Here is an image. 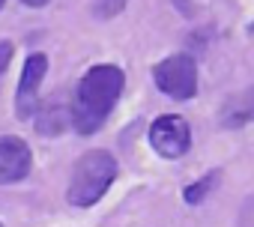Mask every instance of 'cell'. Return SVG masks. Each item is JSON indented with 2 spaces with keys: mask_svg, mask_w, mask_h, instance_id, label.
<instances>
[{
  "mask_svg": "<svg viewBox=\"0 0 254 227\" xmlns=\"http://www.w3.org/2000/svg\"><path fill=\"white\" fill-rule=\"evenodd\" d=\"M123 87H126L123 69H117L111 63L93 66L78 81V90H75V99H72V108H69L72 126L81 135L99 132L105 126V120H108V114L114 111V105L120 102Z\"/></svg>",
  "mask_w": 254,
  "mask_h": 227,
  "instance_id": "1",
  "label": "cell"
},
{
  "mask_svg": "<svg viewBox=\"0 0 254 227\" xmlns=\"http://www.w3.org/2000/svg\"><path fill=\"white\" fill-rule=\"evenodd\" d=\"M21 3H24V6H45L48 0H21Z\"/></svg>",
  "mask_w": 254,
  "mask_h": 227,
  "instance_id": "13",
  "label": "cell"
},
{
  "mask_svg": "<svg viewBox=\"0 0 254 227\" xmlns=\"http://www.w3.org/2000/svg\"><path fill=\"white\" fill-rule=\"evenodd\" d=\"M150 144L159 156L165 159H180L189 153L191 147V129L189 120L180 117V114H162V117L153 120L150 126Z\"/></svg>",
  "mask_w": 254,
  "mask_h": 227,
  "instance_id": "4",
  "label": "cell"
},
{
  "mask_svg": "<svg viewBox=\"0 0 254 227\" xmlns=\"http://www.w3.org/2000/svg\"><path fill=\"white\" fill-rule=\"evenodd\" d=\"M248 120H254V90L239 93L224 108V123L227 126H239V123H248Z\"/></svg>",
  "mask_w": 254,
  "mask_h": 227,
  "instance_id": "8",
  "label": "cell"
},
{
  "mask_svg": "<svg viewBox=\"0 0 254 227\" xmlns=\"http://www.w3.org/2000/svg\"><path fill=\"white\" fill-rule=\"evenodd\" d=\"M12 54H15V48H12V42H0V78H3V72H6V66L12 63Z\"/></svg>",
  "mask_w": 254,
  "mask_h": 227,
  "instance_id": "12",
  "label": "cell"
},
{
  "mask_svg": "<svg viewBox=\"0 0 254 227\" xmlns=\"http://www.w3.org/2000/svg\"><path fill=\"white\" fill-rule=\"evenodd\" d=\"M69 123H72L69 111H66L63 105H57V102H51V105H45L42 111H36V129H39L42 135H60Z\"/></svg>",
  "mask_w": 254,
  "mask_h": 227,
  "instance_id": "7",
  "label": "cell"
},
{
  "mask_svg": "<svg viewBox=\"0 0 254 227\" xmlns=\"http://www.w3.org/2000/svg\"><path fill=\"white\" fill-rule=\"evenodd\" d=\"M33 156L30 147L21 138H3L0 141V185H9L18 182L30 173Z\"/></svg>",
  "mask_w": 254,
  "mask_h": 227,
  "instance_id": "6",
  "label": "cell"
},
{
  "mask_svg": "<svg viewBox=\"0 0 254 227\" xmlns=\"http://www.w3.org/2000/svg\"><path fill=\"white\" fill-rule=\"evenodd\" d=\"M0 227H3V224H0Z\"/></svg>",
  "mask_w": 254,
  "mask_h": 227,
  "instance_id": "15",
  "label": "cell"
},
{
  "mask_svg": "<svg viewBox=\"0 0 254 227\" xmlns=\"http://www.w3.org/2000/svg\"><path fill=\"white\" fill-rule=\"evenodd\" d=\"M239 227H254V197H248L242 206H239V218H236Z\"/></svg>",
  "mask_w": 254,
  "mask_h": 227,
  "instance_id": "11",
  "label": "cell"
},
{
  "mask_svg": "<svg viewBox=\"0 0 254 227\" xmlns=\"http://www.w3.org/2000/svg\"><path fill=\"white\" fill-rule=\"evenodd\" d=\"M3 3H6V0H0V9H3Z\"/></svg>",
  "mask_w": 254,
  "mask_h": 227,
  "instance_id": "14",
  "label": "cell"
},
{
  "mask_svg": "<svg viewBox=\"0 0 254 227\" xmlns=\"http://www.w3.org/2000/svg\"><path fill=\"white\" fill-rule=\"evenodd\" d=\"M153 81L165 96L186 102L197 93V66L189 54H171L153 69Z\"/></svg>",
  "mask_w": 254,
  "mask_h": 227,
  "instance_id": "3",
  "label": "cell"
},
{
  "mask_svg": "<svg viewBox=\"0 0 254 227\" xmlns=\"http://www.w3.org/2000/svg\"><path fill=\"white\" fill-rule=\"evenodd\" d=\"M45 69H48V57L45 54H30L27 57L21 81H18V99H15V108H18V117L21 120H27V117L36 114V96H39Z\"/></svg>",
  "mask_w": 254,
  "mask_h": 227,
  "instance_id": "5",
  "label": "cell"
},
{
  "mask_svg": "<svg viewBox=\"0 0 254 227\" xmlns=\"http://www.w3.org/2000/svg\"><path fill=\"white\" fill-rule=\"evenodd\" d=\"M215 182H218V170H212V173L200 176L197 182H191V185L183 191V200H186V203H200V200L215 188Z\"/></svg>",
  "mask_w": 254,
  "mask_h": 227,
  "instance_id": "9",
  "label": "cell"
},
{
  "mask_svg": "<svg viewBox=\"0 0 254 227\" xmlns=\"http://www.w3.org/2000/svg\"><path fill=\"white\" fill-rule=\"evenodd\" d=\"M126 3L129 0H93V15L99 21H111L114 15H120L126 9Z\"/></svg>",
  "mask_w": 254,
  "mask_h": 227,
  "instance_id": "10",
  "label": "cell"
},
{
  "mask_svg": "<svg viewBox=\"0 0 254 227\" xmlns=\"http://www.w3.org/2000/svg\"><path fill=\"white\" fill-rule=\"evenodd\" d=\"M114 179H117V159L108 150H90L75 162L66 197L72 206H93L105 197Z\"/></svg>",
  "mask_w": 254,
  "mask_h": 227,
  "instance_id": "2",
  "label": "cell"
}]
</instances>
